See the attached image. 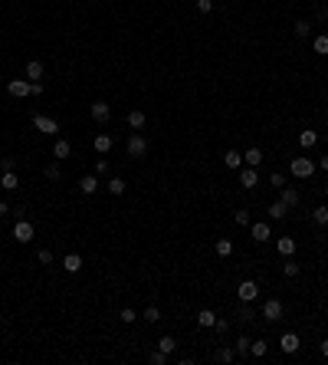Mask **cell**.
I'll return each mask as SVG.
<instances>
[{
    "instance_id": "cell-1",
    "label": "cell",
    "mask_w": 328,
    "mask_h": 365,
    "mask_svg": "<svg viewBox=\"0 0 328 365\" xmlns=\"http://www.w3.org/2000/svg\"><path fill=\"white\" fill-rule=\"evenodd\" d=\"M125 148H128V158H145L148 155V138L141 135V132H132Z\"/></svg>"
},
{
    "instance_id": "cell-2",
    "label": "cell",
    "mask_w": 328,
    "mask_h": 365,
    "mask_svg": "<svg viewBox=\"0 0 328 365\" xmlns=\"http://www.w3.org/2000/svg\"><path fill=\"white\" fill-rule=\"evenodd\" d=\"M289 171L296 178H312L315 175V161L312 158H292L289 161Z\"/></svg>"
},
{
    "instance_id": "cell-3",
    "label": "cell",
    "mask_w": 328,
    "mask_h": 365,
    "mask_svg": "<svg viewBox=\"0 0 328 365\" xmlns=\"http://www.w3.org/2000/svg\"><path fill=\"white\" fill-rule=\"evenodd\" d=\"M7 92L13 95V99H30V95H33V82L30 79H10L7 82Z\"/></svg>"
},
{
    "instance_id": "cell-4",
    "label": "cell",
    "mask_w": 328,
    "mask_h": 365,
    "mask_svg": "<svg viewBox=\"0 0 328 365\" xmlns=\"http://www.w3.org/2000/svg\"><path fill=\"white\" fill-rule=\"evenodd\" d=\"M33 128L43 132V135H59V122L49 119V115H33Z\"/></svg>"
},
{
    "instance_id": "cell-5",
    "label": "cell",
    "mask_w": 328,
    "mask_h": 365,
    "mask_svg": "<svg viewBox=\"0 0 328 365\" xmlns=\"http://www.w3.org/2000/svg\"><path fill=\"white\" fill-rule=\"evenodd\" d=\"M236 296H240V303H253L259 296V283L256 280H243V283L236 286Z\"/></svg>"
},
{
    "instance_id": "cell-6",
    "label": "cell",
    "mask_w": 328,
    "mask_h": 365,
    "mask_svg": "<svg viewBox=\"0 0 328 365\" xmlns=\"http://www.w3.org/2000/svg\"><path fill=\"white\" fill-rule=\"evenodd\" d=\"M13 240L16 244H30L33 240V221H16L13 224Z\"/></svg>"
},
{
    "instance_id": "cell-7",
    "label": "cell",
    "mask_w": 328,
    "mask_h": 365,
    "mask_svg": "<svg viewBox=\"0 0 328 365\" xmlns=\"http://www.w3.org/2000/svg\"><path fill=\"white\" fill-rule=\"evenodd\" d=\"M263 316L269 319V323H279L282 319V300H266L263 303Z\"/></svg>"
},
{
    "instance_id": "cell-8",
    "label": "cell",
    "mask_w": 328,
    "mask_h": 365,
    "mask_svg": "<svg viewBox=\"0 0 328 365\" xmlns=\"http://www.w3.org/2000/svg\"><path fill=\"white\" fill-rule=\"evenodd\" d=\"M279 349L286 352V356H292V352H299V349H302V339H299L296 333H286V336L279 339Z\"/></svg>"
},
{
    "instance_id": "cell-9",
    "label": "cell",
    "mask_w": 328,
    "mask_h": 365,
    "mask_svg": "<svg viewBox=\"0 0 328 365\" xmlns=\"http://www.w3.org/2000/svg\"><path fill=\"white\" fill-rule=\"evenodd\" d=\"M92 119L99 122V125H105V122L112 119V105L102 102V99H99V102H92Z\"/></svg>"
},
{
    "instance_id": "cell-10",
    "label": "cell",
    "mask_w": 328,
    "mask_h": 365,
    "mask_svg": "<svg viewBox=\"0 0 328 365\" xmlns=\"http://www.w3.org/2000/svg\"><path fill=\"white\" fill-rule=\"evenodd\" d=\"M240 184H243V188H256V184H259V171H256V168H250V165L240 168Z\"/></svg>"
},
{
    "instance_id": "cell-11",
    "label": "cell",
    "mask_w": 328,
    "mask_h": 365,
    "mask_svg": "<svg viewBox=\"0 0 328 365\" xmlns=\"http://www.w3.org/2000/svg\"><path fill=\"white\" fill-rule=\"evenodd\" d=\"M250 234H253V240H256V244L269 240V237H273V234H269V221H256V224L250 227Z\"/></svg>"
},
{
    "instance_id": "cell-12",
    "label": "cell",
    "mask_w": 328,
    "mask_h": 365,
    "mask_svg": "<svg viewBox=\"0 0 328 365\" xmlns=\"http://www.w3.org/2000/svg\"><path fill=\"white\" fill-rule=\"evenodd\" d=\"M243 165L259 168V165H263V148H256V145H253V148H246V151H243Z\"/></svg>"
},
{
    "instance_id": "cell-13",
    "label": "cell",
    "mask_w": 328,
    "mask_h": 365,
    "mask_svg": "<svg viewBox=\"0 0 328 365\" xmlns=\"http://www.w3.org/2000/svg\"><path fill=\"white\" fill-rule=\"evenodd\" d=\"M43 72H46V66L39 63V59H30V63H26V79H30V82H39V79H43Z\"/></svg>"
},
{
    "instance_id": "cell-14",
    "label": "cell",
    "mask_w": 328,
    "mask_h": 365,
    "mask_svg": "<svg viewBox=\"0 0 328 365\" xmlns=\"http://www.w3.org/2000/svg\"><path fill=\"white\" fill-rule=\"evenodd\" d=\"M128 125H132L135 132H141V128L148 125V115H145L141 109H132V112H128Z\"/></svg>"
},
{
    "instance_id": "cell-15",
    "label": "cell",
    "mask_w": 328,
    "mask_h": 365,
    "mask_svg": "<svg viewBox=\"0 0 328 365\" xmlns=\"http://www.w3.org/2000/svg\"><path fill=\"white\" fill-rule=\"evenodd\" d=\"M233 359H236V352L230 346H217V352H213V362H220V365H230Z\"/></svg>"
},
{
    "instance_id": "cell-16",
    "label": "cell",
    "mask_w": 328,
    "mask_h": 365,
    "mask_svg": "<svg viewBox=\"0 0 328 365\" xmlns=\"http://www.w3.org/2000/svg\"><path fill=\"white\" fill-rule=\"evenodd\" d=\"M223 165H227V168H233V171H240V168H243V151L230 148L227 155H223Z\"/></svg>"
},
{
    "instance_id": "cell-17",
    "label": "cell",
    "mask_w": 328,
    "mask_h": 365,
    "mask_svg": "<svg viewBox=\"0 0 328 365\" xmlns=\"http://www.w3.org/2000/svg\"><path fill=\"white\" fill-rule=\"evenodd\" d=\"M63 270L66 273H79V270H82V257H79V254H66L63 257Z\"/></svg>"
},
{
    "instance_id": "cell-18",
    "label": "cell",
    "mask_w": 328,
    "mask_h": 365,
    "mask_svg": "<svg viewBox=\"0 0 328 365\" xmlns=\"http://www.w3.org/2000/svg\"><path fill=\"white\" fill-rule=\"evenodd\" d=\"M250 356L253 359H266V356H269V342H266V339H253L250 342Z\"/></svg>"
},
{
    "instance_id": "cell-19",
    "label": "cell",
    "mask_w": 328,
    "mask_h": 365,
    "mask_svg": "<svg viewBox=\"0 0 328 365\" xmlns=\"http://www.w3.org/2000/svg\"><path fill=\"white\" fill-rule=\"evenodd\" d=\"M69 155H72V145L66 142V138H56V145H53V158L63 161V158H69Z\"/></svg>"
},
{
    "instance_id": "cell-20",
    "label": "cell",
    "mask_w": 328,
    "mask_h": 365,
    "mask_svg": "<svg viewBox=\"0 0 328 365\" xmlns=\"http://www.w3.org/2000/svg\"><path fill=\"white\" fill-rule=\"evenodd\" d=\"M276 250H279L282 257H292L296 254V237H279L276 240Z\"/></svg>"
},
{
    "instance_id": "cell-21",
    "label": "cell",
    "mask_w": 328,
    "mask_h": 365,
    "mask_svg": "<svg viewBox=\"0 0 328 365\" xmlns=\"http://www.w3.org/2000/svg\"><path fill=\"white\" fill-rule=\"evenodd\" d=\"M79 191H82V194H95V191H99V178H95V175L79 178Z\"/></svg>"
},
{
    "instance_id": "cell-22",
    "label": "cell",
    "mask_w": 328,
    "mask_h": 365,
    "mask_svg": "<svg viewBox=\"0 0 328 365\" xmlns=\"http://www.w3.org/2000/svg\"><path fill=\"white\" fill-rule=\"evenodd\" d=\"M0 188H7V191H16V188H20V178H16V171H3V175H0Z\"/></svg>"
},
{
    "instance_id": "cell-23",
    "label": "cell",
    "mask_w": 328,
    "mask_h": 365,
    "mask_svg": "<svg viewBox=\"0 0 328 365\" xmlns=\"http://www.w3.org/2000/svg\"><path fill=\"white\" fill-rule=\"evenodd\" d=\"M158 349H161L164 356H174V349H177V339H174V336H161V339H158Z\"/></svg>"
},
{
    "instance_id": "cell-24",
    "label": "cell",
    "mask_w": 328,
    "mask_h": 365,
    "mask_svg": "<svg viewBox=\"0 0 328 365\" xmlns=\"http://www.w3.org/2000/svg\"><path fill=\"white\" fill-rule=\"evenodd\" d=\"M92 148L99 151V155H109V151H112V135H95Z\"/></svg>"
},
{
    "instance_id": "cell-25",
    "label": "cell",
    "mask_w": 328,
    "mask_h": 365,
    "mask_svg": "<svg viewBox=\"0 0 328 365\" xmlns=\"http://www.w3.org/2000/svg\"><path fill=\"white\" fill-rule=\"evenodd\" d=\"M250 336H240V339H236L233 342V352H236V356H240V359H246V356H250Z\"/></svg>"
},
{
    "instance_id": "cell-26",
    "label": "cell",
    "mask_w": 328,
    "mask_h": 365,
    "mask_svg": "<svg viewBox=\"0 0 328 365\" xmlns=\"http://www.w3.org/2000/svg\"><path fill=\"white\" fill-rule=\"evenodd\" d=\"M105 188H109V194H115V198H118V194H125L128 184H125V178H109V181H105Z\"/></svg>"
},
{
    "instance_id": "cell-27",
    "label": "cell",
    "mask_w": 328,
    "mask_h": 365,
    "mask_svg": "<svg viewBox=\"0 0 328 365\" xmlns=\"http://www.w3.org/2000/svg\"><path fill=\"white\" fill-rule=\"evenodd\" d=\"M197 323H200L203 329H213V323H217V313H213V310H200V313H197Z\"/></svg>"
},
{
    "instance_id": "cell-28",
    "label": "cell",
    "mask_w": 328,
    "mask_h": 365,
    "mask_svg": "<svg viewBox=\"0 0 328 365\" xmlns=\"http://www.w3.org/2000/svg\"><path fill=\"white\" fill-rule=\"evenodd\" d=\"M315 142H319V132H312V128H305V132H299V145H302V148H312Z\"/></svg>"
},
{
    "instance_id": "cell-29",
    "label": "cell",
    "mask_w": 328,
    "mask_h": 365,
    "mask_svg": "<svg viewBox=\"0 0 328 365\" xmlns=\"http://www.w3.org/2000/svg\"><path fill=\"white\" fill-rule=\"evenodd\" d=\"M312 49L319 56H328V33H319V36H315L312 40Z\"/></svg>"
},
{
    "instance_id": "cell-30",
    "label": "cell",
    "mask_w": 328,
    "mask_h": 365,
    "mask_svg": "<svg viewBox=\"0 0 328 365\" xmlns=\"http://www.w3.org/2000/svg\"><path fill=\"white\" fill-rule=\"evenodd\" d=\"M299 201H302V198H299L296 188H282V204H286V207H296Z\"/></svg>"
},
{
    "instance_id": "cell-31",
    "label": "cell",
    "mask_w": 328,
    "mask_h": 365,
    "mask_svg": "<svg viewBox=\"0 0 328 365\" xmlns=\"http://www.w3.org/2000/svg\"><path fill=\"white\" fill-rule=\"evenodd\" d=\"M286 211H289V207L282 204V201H273V204H269V217H273V221H282V217H286Z\"/></svg>"
},
{
    "instance_id": "cell-32",
    "label": "cell",
    "mask_w": 328,
    "mask_h": 365,
    "mask_svg": "<svg viewBox=\"0 0 328 365\" xmlns=\"http://www.w3.org/2000/svg\"><path fill=\"white\" fill-rule=\"evenodd\" d=\"M230 254H233V244H230L227 237H217V257H223V260H227Z\"/></svg>"
},
{
    "instance_id": "cell-33",
    "label": "cell",
    "mask_w": 328,
    "mask_h": 365,
    "mask_svg": "<svg viewBox=\"0 0 328 365\" xmlns=\"http://www.w3.org/2000/svg\"><path fill=\"white\" fill-rule=\"evenodd\" d=\"M312 221L319 224V227H325V224H328V207H325V204H319V207L312 211Z\"/></svg>"
},
{
    "instance_id": "cell-34",
    "label": "cell",
    "mask_w": 328,
    "mask_h": 365,
    "mask_svg": "<svg viewBox=\"0 0 328 365\" xmlns=\"http://www.w3.org/2000/svg\"><path fill=\"white\" fill-rule=\"evenodd\" d=\"M236 316H240L243 323H250V319H256V310H253L250 303H240V310H236Z\"/></svg>"
},
{
    "instance_id": "cell-35",
    "label": "cell",
    "mask_w": 328,
    "mask_h": 365,
    "mask_svg": "<svg viewBox=\"0 0 328 365\" xmlns=\"http://www.w3.org/2000/svg\"><path fill=\"white\" fill-rule=\"evenodd\" d=\"M141 319H145V323H161V310H158V306H155V303H151V306H148V310H145V313H141Z\"/></svg>"
},
{
    "instance_id": "cell-36",
    "label": "cell",
    "mask_w": 328,
    "mask_h": 365,
    "mask_svg": "<svg viewBox=\"0 0 328 365\" xmlns=\"http://www.w3.org/2000/svg\"><path fill=\"white\" fill-rule=\"evenodd\" d=\"M269 188H286V175H282V171H273V175H269Z\"/></svg>"
},
{
    "instance_id": "cell-37",
    "label": "cell",
    "mask_w": 328,
    "mask_h": 365,
    "mask_svg": "<svg viewBox=\"0 0 328 365\" xmlns=\"http://www.w3.org/2000/svg\"><path fill=\"white\" fill-rule=\"evenodd\" d=\"M46 178H49V181H56V178H63V168H59V161L46 165Z\"/></svg>"
},
{
    "instance_id": "cell-38",
    "label": "cell",
    "mask_w": 328,
    "mask_h": 365,
    "mask_svg": "<svg viewBox=\"0 0 328 365\" xmlns=\"http://www.w3.org/2000/svg\"><path fill=\"white\" fill-rule=\"evenodd\" d=\"M118 319H122V323H128V326H132V323H135V319H138V313H135V310H132V306H125V310L118 313Z\"/></svg>"
},
{
    "instance_id": "cell-39",
    "label": "cell",
    "mask_w": 328,
    "mask_h": 365,
    "mask_svg": "<svg viewBox=\"0 0 328 365\" xmlns=\"http://www.w3.org/2000/svg\"><path fill=\"white\" fill-rule=\"evenodd\" d=\"M309 33H312V23H309V20H299L296 23V36H309Z\"/></svg>"
},
{
    "instance_id": "cell-40",
    "label": "cell",
    "mask_w": 328,
    "mask_h": 365,
    "mask_svg": "<svg viewBox=\"0 0 328 365\" xmlns=\"http://www.w3.org/2000/svg\"><path fill=\"white\" fill-rule=\"evenodd\" d=\"M167 359H171V356H164V352L158 349V352H151V359H148V362H151V365H167Z\"/></svg>"
},
{
    "instance_id": "cell-41",
    "label": "cell",
    "mask_w": 328,
    "mask_h": 365,
    "mask_svg": "<svg viewBox=\"0 0 328 365\" xmlns=\"http://www.w3.org/2000/svg\"><path fill=\"white\" fill-rule=\"evenodd\" d=\"M36 260L43 263V267H49V263H53V250H46V247H43V250L36 254Z\"/></svg>"
},
{
    "instance_id": "cell-42",
    "label": "cell",
    "mask_w": 328,
    "mask_h": 365,
    "mask_svg": "<svg viewBox=\"0 0 328 365\" xmlns=\"http://www.w3.org/2000/svg\"><path fill=\"white\" fill-rule=\"evenodd\" d=\"M282 273H286V277H299V263H296V260L282 263Z\"/></svg>"
},
{
    "instance_id": "cell-43",
    "label": "cell",
    "mask_w": 328,
    "mask_h": 365,
    "mask_svg": "<svg viewBox=\"0 0 328 365\" xmlns=\"http://www.w3.org/2000/svg\"><path fill=\"white\" fill-rule=\"evenodd\" d=\"M233 221L240 224V227H246V224H250L253 217H250V211H236V214H233Z\"/></svg>"
},
{
    "instance_id": "cell-44",
    "label": "cell",
    "mask_w": 328,
    "mask_h": 365,
    "mask_svg": "<svg viewBox=\"0 0 328 365\" xmlns=\"http://www.w3.org/2000/svg\"><path fill=\"white\" fill-rule=\"evenodd\" d=\"M213 329H217V336H227L230 333V323H227V319H217V323H213Z\"/></svg>"
},
{
    "instance_id": "cell-45",
    "label": "cell",
    "mask_w": 328,
    "mask_h": 365,
    "mask_svg": "<svg viewBox=\"0 0 328 365\" xmlns=\"http://www.w3.org/2000/svg\"><path fill=\"white\" fill-rule=\"evenodd\" d=\"M194 3H197L200 13H210V10H213V0H194Z\"/></svg>"
},
{
    "instance_id": "cell-46",
    "label": "cell",
    "mask_w": 328,
    "mask_h": 365,
    "mask_svg": "<svg viewBox=\"0 0 328 365\" xmlns=\"http://www.w3.org/2000/svg\"><path fill=\"white\" fill-rule=\"evenodd\" d=\"M95 175H109V161H105V158L95 161Z\"/></svg>"
},
{
    "instance_id": "cell-47",
    "label": "cell",
    "mask_w": 328,
    "mask_h": 365,
    "mask_svg": "<svg viewBox=\"0 0 328 365\" xmlns=\"http://www.w3.org/2000/svg\"><path fill=\"white\" fill-rule=\"evenodd\" d=\"M7 214H10V204H7V201H0V221H3Z\"/></svg>"
},
{
    "instance_id": "cell-48",
    "label": "cell",
    "mask_w": 328,
    "mask_h": 365,
    "mask_svg": "<svg viewBox=\"0 0 328 365\" xmlns=\"http://www.w3.org/2000/svg\"><path fill=\"white\" fill-rule=\"evenodd\" d=\"M319 352H322V359H328V339H322V346H319Z\"/></svg>"
},
{
    "instance_id": "cell-49",
    "label": "cell",
    "mask_w": 328,
    "mask_h": 365,
    "mask_svg": "<svg viewBox=\"0 0 328 365\" xmlns=\"http://www.w3.org/2000/svg\"><path fill=\"white\" fill-rule=\"evenodd\" d=\"M319 165H322V171H328V155H322V161H319Z\"/></svg>"
},
{
    "instance_id": "cell-50",
    "label": "cell",
    "mask_w": 328,
    "mask_h": 365,
    "mask_svg": "<svg viewBox=\"0 0 328 365\" xmlns=\"http://www.w3.org/2000/svg\"><path fill=\"white\" fill-rule=\"evenodd\" d=\"M325 194H328V184H325Z\"/></svg>"
}]
</instances>
